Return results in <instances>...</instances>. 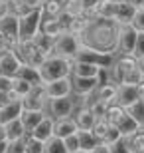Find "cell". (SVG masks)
<instances>
[{"label":"cell","instance_id":"cell-1","mask_svg":"<svg viewBox=\"0 0 144 153\" xmlns=\"http://www.w3.org/2000/svg\"><path fill=\"white\" fill-rule=\"evenodd\" d=\"M118 30H121V24L115 18H95L91 20L89 28L81 34V42L103 54L116 56Z\"/></svg>","mask_w":144,"mask_h":153},{"label":"cell","instance_id":"cell-2","mask_svg":"<svg viewBox=\"0 0 144 153\" xmlns=\"http://www.w3.org/2000/svg\"><path fill=\"white\" fill-rule=\"evenodd\" d=\"M73 66H75V58H63L57 54H51L39 66V74H42L44 84H50V82H56L61 78H71Z\"/></svg>","mask_w":144,"mask_h":153},{"label":"cell","instance_id":"cell-3","mask_svg":"<svg viewBox=\"0 0 144 153\" xmlns=\"http://www.w3.org/2000/svg\"><path fill=\"white\" fill-rule=\"evenodd\" d=\"M81 46V36L73 34L69 30H63L59 36H56V46H53V54L63 58H75L77 50Z\"/></svg>","mask_w":144,"mask_h":153},{"label":"cell","instance_id":"cell-4","mask_svg":"<svg viewBox=\"0 0 144 153\" xmlns=\"http://www.w3.org/2000/svg\"><path fill=\"white\" fill-rule=\"evenodd\" d=\"M42 18H44V10L42 8H34L28 14L20 16V38H34L39 32Z\"/></svg>","mask_w":144,"mask_h":153},{"label":"cell","instance_id":"cell-5","mask_svg":"<svg viewBox=\"0 0 144 153\" xmlns=\"http://www.w3.org/2000/svg\"><path fill=\"white\" fill-rule=\"evenodd\" d=\"M75 102L71 96L67 97H53L48 102V114L53 119H63V117H73L75 114Z\"/></svg>","mask_w":144,"mask_h":153},{"label":"cell","instance_id":"cell-6","mask_svg":"<svg viewBox=\"0 0 144 153\" xmlns=\"http://www.w3.org/2000/svg\"><path fill=\"white\" fill-rule=\"evenodd\" d=\"M48 102H50V96L45 91V84L34 85L28 96L22 97L24 109H36V111H45L48 109Z\"/></svg>","mask_w":144,"mask_h":153},{"label":"cell","instance_id":"cell-7","mask_svg":"<svg viewBox=\"0 0 144 153\" xmlns=\"http://www.w3.org/2000/svg\"><path fill=\"white\" fill-rule=\"evenodd\" d=\"M136 38H138V30L134 28L132 24H121L116 56H118V54H132L134 46H136Z\"/></svg>","mask_w":144,"mask_h":153},{"label":"cell","instance_id":"cell-8","mask_svg":"<svg viewBox=\"0 0 144 153\" xmlns=\"http://www.w3.org/2000/svg\"><path fill=\"white\" fill-rule=\"evenodd\" d=\"M20 66H22V60L14 50H0V76L16 78Z\"/></svg>","mask_w":144,"mask_h":153},{"label":"cell","instance_id":"cell-9","mask_svg":"<svg viewBox=\"0 0 144 153\" xmlns=\"http://www.w3.org/2000/svg\"><path fill=\"white\" fill-rule=\"evenodd\" d=\"M71 84H73V94H75V96L89 97L97 91L99 79L97 78H77V76H71Z\"/></svg>","mask_w":144,"mask_h":153},{"label":"cell","instance_id":"cell-10","mask_svg":"<svg viewBox=\"0 0 144 153\" xmlns=\"http://www.w3.org/2000/svg\"><path fill=\"white\" fill-rule=\"evenodd\" d=\"M45 91L50 100L53 97H67L73 94V84H71V78H61V79H56V82H50L45 84Z\"/></svg>","mask_w":144,"mask_h":153},{"label":"cell","instance_id":"cell-11","mask_svg":"<svg viewBox=\"0 0 144 153\" xmlns=\"http://www.w3.org/2000/svg\"><path fill=\"white\" fill-rule=\"evenodd\" d=\"M136 100H138V85H132V84H121L118 85V91H116V103L118 105H122V108L126 109Z\"/></svg>","mask_w":144,"mask_h":153},{"label":"cell","instance_id":"cell-12","mask_svg":"<svg viewBox=\"0 0 144 153\" xmlns=\"http://www.w3.org/2000/svg\"><path fill=\"white\" fill-rule=\"evenodd\" d=\"M0 32L4 34V38H10V36L20 38V16H16L14 12H8L6 16H2L0 18Z\"/></svg>","mask_w":144,"mask_h":153},{"label":"cell","instance_id":"cell-13","mask_svg":"<svg viewBox=\"0 0 144 153\" xmlns=\"http://www.w3.org/2000/svg\"><path fill=\"white\" fill-rule=\"evenodd\" d=\"M32 135L38 137V139H42V141H48V139H51V137L56 135V119L48 114V115H45V117L38 123V127L32 131Z\"/></svg>","mask_w":144,"mask_h":153},{"label":"cell","instance_id":"cell-14","mask_svg":"<svg viewBox=\"0 0 144 153\" xmlns=\"http://www.w3.org/2000/svg\"><path fill=\"white\" fill-rule=\"evenodd\" d=\"M24 114V103L22 100H18V102H10L8 105L4 108H0V123H10L14 119H18L20 115Z\"/></svg>","mask_w":144,"mask_h":153},{"label":"cell","instance_id":"cell-15","mask_svg":"<svg viewBox=\"0 0 144 153\" xmlns=\"http://www.w3.org/2000/svg\"><path fill=\"white\" fill-rule=\"evenodd\" d=\"M73 119H75V123H77V129H83V131H91L95 121H97V117H95V114L89 109V105L79 108L77 114L73 115Z\"/></svg>","mask_w":144,"mask_h":153},{"label":"cell","instance_id":"cell-16","mask_svg":"<svg viewBox=\"0 0 144 153\" xmlns=\"http://www.w3.org/2000/svg\"><path fill=\"white\" fill-rule=\"evenodd\" d=\"M103 66L99 64H91V62H79L75 60V66H73V74L71 76H77V78H97L101 72Z\"/></svg>","mask_w":144,"mask_h":153},{"label":"cell","instance_id":"cell-17","mask_svg":"<svg viewBox=\"0 0 144 153\" xmlns=\"http://www.w3.org/2000/svg\"><path fill=\"white\" fill-rule=\"evenodd\" d=\"M136 6H132L128 0H124V2H118L116 4V14H115V20L118 24H130L132 22L134 14H136Z\"/></svg>","mask_w":144,"mask_h":153},{"label":"cell","instance_id":"cell-18","mask_svg":"<svg viewBox=\"0 0 144 153\" xmlns=\"http://www.w3.org/2000/svg\"><path fill=\"white\" fill-rule=\"evenodd\" d=\"M16 78L26 79V82H30L32 85H42V84H44L42 74H39V68H34V66H30V64H24V62H22V66H20V70H18Z\"/></svg>","mask_w":144,"mask_h":153},{"label":"cell","instance_id":"cell-19","mask_svg":"<svg viewBox=\"0 0 144 153\" xmlns=\"http://www.w3.org/2000/svg\"><path fill=\"white\" fill-rule=\"evenodd\" d=\"M45 111H36V109H24V114L20 115V119H22L24 127H26V131L28 133H32L36 127H38V123L42 121V119L45 117Z\"/></svg>","mask_w":144,"mask_h":153},{"label":"cell","instance_id":"cell-20","mask_svg":"<svg viewBox=\"0 0 144 153\" xmlns=\"http://www.w3.org/2000/svg\"><path fill=\"white\" fill-rule=\"evenodd\" d=\"M116 127H118V131H121V135L122 137H130L132 133H136L138 131V121L132 117V115L128 114V111H124V115L121 117V121L116 123Z\"/></svg>","mask_w":144,"mask_h":153},{"label":"cell","instance_id":"cell-21","mask_svg":"<svg viewBox=\"0 0 144 153\" xmlns=\"http://www.w3.org/2000/svg\"><path fill=\"white\" fill-rule=\"evenodd\" d=\"M77 131V123L73 117H63V119H56V135L65 139V137L73 135Z\"/></svg>","mask_w":144,"mask_h":153},{"label":"cell","instance_id":"cell-22","mask_svg":"<svg viewBox=\"0 0 144 153\" xmlns=\"http://www.w3.org/2000/svg\"><path fill=\"white\" fill-rule=\"evenodd\" d=\"M34 44H36V48H38L42 54H45V56H51L53 54V46H56V38H51V36L44 34V32H38V34L34 36Z\"/></svg>","mask_w":144,"mask_h":153},{"label":"cell","instance_id":"cell-23","mask_svg":"<svg viewBox=\"0 0 144 153\" xmlns=\"http://www.w3.org/2000/svg\"><path fill=\"white\" fill-rule=\"evenodd\" d=\"M63 30H65V28L61 26L59 18H48V16L42 18V26H39V32H44V34L51 36V38H56V36H59Z\"/></svg>","mask_w":144,"mask_h":153},{"label":"cell","instance_id":"cell-24","mask_svg":"<svg viewBox=\"0 0 144 153\" xmlns=\"http://www.w3.org/2000/svg\"><path fill=\"white\" fill-rule=\"evenodd\" d=\"M116 91H118V85L115 84H103L97 88V91H95V96L99 97V100H105V102L109 103H116Z\"/></svg>","mask_w":144,"mask_h":153},{"label":"cell","instance_id":"cell-25","mask_svg":"<svg viewBox=\"0 0 144 153\" xmlns=\"http://www.w3.org/2000/svg\"><path fill=\"white\" fill-rule=\"evenodd\" d=\"M6 131H8V141L22 139V137L28 135V131H26V127H24V123H22L20 117L14 119V121H10V123H6Z\"/></svg>","mask_w":144,"mask_h":153},{"label":"cell","instance_id":"cell-26","mask_svg":"<svg viewBox=\"0 0 144 153\" xmlns=\"http://www.w3.org/2000/svg\"><path fill=\"white\" fill-rule=\"evenodd\" d=\"M115 62L118 64V68L124 72V76H126L128 72H132L134 68H138V58L134 56V54H118V56L115 58Z\"/></svg>","mask_w":144,"mask_h":153},{"label":"cell","instance_id":"cell-27","mask_svg":"<svg viewBox=\"0 0 144 153\" xmlns=\"http://www.w3.org/2000/svg\"><path fill=\"white\" fill-rule=\"evenodd\" d=\"M95 14H97V18H115L116 2H113V0H101L99 4L95 6Z\"/></svg>","mask_w":144,"mask_h":153},{"label":"cell","instance_id":"cell-28","mask_svg":"<svg viewBox=\"0 0 144 153\" xmlns=\"http://www.w3.org/2000/svg\"><path fill=\"white\" fill-rule=\"evenodd\" d=\"M77 137H79V145H81V149H85V151H93V147H97V143H99V139L93 135V131L77 129Z\"/></svg>","mask_w":144,"mask_h":153},{"label":"cell","instance_id":"cell-29","mask_svg":"<svg viewBox=\"0 0 144 153\" xmlns=\"http://www.w3.org/2000/svg\"><path fill=\"white\" fill-rule=\"evenodd\" d=\"M89 24H91V20H89L85 14H81V16H73V20L69 22L67 30H69V32H73V34H77V36H81L85 30L89 28Z\"/></svg>","mask_w":144,"mask_h":153},{"label":"cell","instance_id":"cell-30","mask_svg":"<svg viewBox=\"0 0 144 153\" xmlns=\"http://www.w3.org/2000/svg\"><path fill=\"white\" fill-rule=\"evenodd\" d=\"M24 153H45V141L38 139V137H34L32 133L26 135V149Z\"/></svg>","mask_w":144,"mask_h":153},{"label":"cell","instance_id":"cell-31","mask_svg":"<svg viewBox=\"0 0 144 153\" xmlns=\"http://www.w3.org/2000/svg\"><path fill=\"white\" fill-rule=\"evenodd\" d=\"M42 10H44V16L57 18L61 12H63V4H61L59 0H45L44 6H42Z\"/></svg>","mask_w":144,"mask_h":153},{"label":"cell","instance_id":"cell-32","mask_svg":"<svg viewBox=\"0 0 144 153\" xmlns=\"http://www.w3.org/2000/svg\"><path fill=\"white\" fill-rule=\"evenodd\" d=\"M124 111H126V109L122 108V105H118V103H111L109 109H107V114H105V119L111 125H116L118 121H121V117L124 115Z\"/></svg>","mask_w":144,"mask_h":153},{"label":"cell","instance_id":"cell-33","mask_svg":"<svg viewBox=\"0 0 144 153\" xmlns=\"http://www.w3.org/2000/svg\"><path fill=\"white\" fill-rule=\"evenodd\" d=\"M45 153H69L65 147V141L61 139V137L53 135L51 139L45 141Z\"/></svg>","mask_w":144,"mask_h":153},{"label":"cell","instance_id":"cell-34","mask_svg":"<svg viewBox=\"0 0 144 153\" xmlns=\"http://www.w3.org/2000/svg\"><path fill=\"white\" fill-rule=\"evenodd\" d=\"M87 105H89V109L95 114V117H105V114H107V109H109L111 103L105 102V100H99V97L95 96V100H91Z\"/></svg>","mask_w":144,"mask_h":153},{"label":"cell","instance_id":"cell-35","mask_svg":"<svg viewBox=\"0 0 144 153\" xmlns=\"http://www.w3.org/2000/svg\"><path fill=\"white\" fill-rule=\"evenodd\" d=\"M32 88L34 85L30 84V82H26V79H22V78H14V82H12V90L16 91L20 97H26L32 91Z\"/></svg>","mask_w":144,"mask_h":153},{"label":"cell","instance_id":"cell-36","mask_svg":"<svg viewBox=\"0 0 144 153\" xmlns=\"http://www.w3.org/2000/svg\"><path fill=\"white\" fill-rule=\"evenodd\" d=\"M126 111L138 121V125H144V102L142 100H136L130 108H126Z\"/></svg>","mask_w":144,"mask_h":153},{"label":"cell","instance_id":"cell-37","mask_svg":"<svg viewBox=\"0 0 144 153\" xmlns=\"http://www.w3.org/2000/svg\"><path fill=\"white\" fill-rule=\"evenodd\" d=\"M109 82L115 84V85L124 84V72L118 68V64H116V62H113L111 68H109Z\"/></svg>","mask_w":144,"mask_h":153},{"label":"cell","instance_id":"cell-38","mask_svg":"<svg viewBox=\"0 0 144 153\" xmlns=\"http://www.w3.org/2000/svg\"><path fill=\"white\" fill-rule=\"evenodd\" d=\"M109 127H111V123H109L105 117H97V121H95V125H93V129H91V131H93V135L101 141V139L105 137V133L109 131Z\"/></svg>","mask_w":144,"mask_h":153},{"label":"cell","instance_id":"cell-39","mask_svg":"<svg viewBox=\"0 0 144 153\" xmlns=\"http://www.w3.org/2000/svg\"><path fill=\"white\" fill-rule=\"evenodd\" d=\"M63 10H65L67 14H71V16H81V14H85V6H83V2H79V0H67L65 6H63Z\"/></svg>","mask_w":144,"mask_h":153},{"label":"cell","instance_id":"cell-40","mask_svg":"<svg viewBox=\"0 0 144 153\" xmlns=\"http://www.w3.org/2000/svg\"><path fill=\"white\" fill-rule=\"evenodd\" d=\"M121 137L122 135H121V131H118V127H116V125H111V127H109V131L105 133V137L101 139V143H105V145H113V143L118 141Z\"/></svg>","mask_w":144,"mask_h":153},{"label":"cell","instance_id":"cell-41","mask_svg":"<svg viewBox=\"0 0 144 153\" xmlns=\"http://www.w3.org/2000/svg\"><path fill=\"white\" fill-rule=\"evenodd\" d=\"M144 82V74L140 72V68H134L132 72H128L124 76V84H132V85H138Z\"/></svg>","mask_w":144,"mask_h":153},{"label":"cell","instance_id":"cell-42","mask_svg":"<svg viewBox=\"0 0 144 153\" xmlns=\"http://www.w3.org/2000/svg\"><path fill=\"white\" fill-rule=\"evenodd\" d=\"M111 147V153H132V149H130V145H128L126 137H121L118 141H115L113 145H109Z\"/></svg>","mask_w":144,"mask_h":153},{"label":"cell","instance_id":"cell-43","mask_svg":"<svg viewBox=\"0 0 144 153\" xmlns=\"http://www.w3.org/2000/svg\"><path fill=\"white\" fill-rule=\"evenodd\" d=\"M63 141H65V147H67V151H69V153H75V151H79V149H81V145H79V137H77V131H75L73 135L65 137Z\"/></svg>","mask_w":144,"mask_h":153},{"label":"cell","instance_id":"cell-44","mask_svg":"<svg viewBox=\"0 0 144 153\" xmlns=\"http://www.w3.org/2000/svg\"><path fill=\"white\" fill-rule=\"evenodd\" d=\"M24 149H26V137L8 141V153H24Z\"/></svg>","mask_w":144,"mask_h":153},{"label":"cell","instance_id":"cell-45","mask_svg":"<svg viewBox=\"0 0 144 153\" xmlns=\"http://www.w3.org/2000/svg\"><path fill=\"white\" fill-rule=\"evenodd\" d=\"M130 24H132L138 32H144V8H138V10H136V14H134Z\"/></svg>","mask_w":144,"mask_h":153},{"label":"cell","instance_id":"cell-46","mask_svg":"<svg viewBox=\"0 0 144 153\" xmlns=\"http://www.w3.org/2000/svg\"><path fill=\"white\" fill-rule=\"evenodd\" d=\"M136 58L144 56V32H138V38H136V46H134V52H132Z\"/></svg>","mask_w":144,"mask_h":153},{"label":"cell","instance_id":"cell-47","mask_svg":"<svg viewBox=\"0 0 144 153\" xmlns=\"http://www.w3.org/2000/svg\"><path fill=\"white\" fill-rule=\"evenodd\" d=\"M12 82H14V78L0 76V90H2V91H10L12 90Z\"/></svg>","mask_w":144,"mask_h":153},{"label":"cell","instance_id":"cell-48","mask_svg":"<svg viewBox=\"0 0 144 153\" xmlns=\"http://www.w3.org/2000/svg\"><path fill=\"white\" fill-rule=\"evenodd\" d=\"M91 153H111V147L99 141V143H97V147H93V151H91Z\"/></svg>","mask_w":144,"mask_h":153},{"label":"cell","instance_id":"cell-49","mask_svg":"<svg viewBox=\"0 0 144 153\" xmlns=\"http://www.w3.org/2000/svg\"><path fill=\"white\" fill-rule=\"evenodd\" d=\"M12 100H10V96H8V91H2L0 90V108H4V105H8Z\"/></svg>","mask_w":144,"mask_h":153},{"label":"cell","instance_id":"cell-50","mask_svg":"<svg viewBox=\"0 0 144 153\" xmlns=\"http://www.w3.org/2000/svg\"><path fill=\"white\" fill-rule=\"evenodd\" d=\"M8 12H10V4H8V2H2V0H0V18L6 16Z\"/></svg>","mask_w":144,"mask_h":153},{"label":"cell","instance_id":"cell-51","mask_svg":"<svg viewBox=\"0 0 144 153\" xmlns=\"http://www.w3.org/2000/svg\"><path fill=\"white\" fill-rule=\"evenodd\" d=\"M83 2V6H85V10H91V8H95V6L99 4L101 0H81Z\"/></svg>","mask_w":144,"mask_h":153},{"label":"cell","instance_id":"cell-52","mask_svg":"<svg viewBox=\"0 0 144 153\" xmlns=\"http://www.w3.org/2000/svg\"><path fill=\"white\" fill-rule=\"evenodd\" d=\"M0 141H8V131L4 123H0Z\"/></svg>","mask_w":144,"mask_h":153},{"label":"cell","instance_id":"cell-53","mask_svg":"<svg viewBox=\"0 0 144 153\" xmlns=\"http://www.w3.org/2000/svg\"><path fill=\"white\" fill-rule=\"evenodd\" d=\"M138 100H142V102H144V82H142V84H138Z\"/></svg>","mask_w":144,"mask_h":153},{"label":"cell","instance_id":"cell-54","mask_svg":"<svg viewBox=\"0 0 144 153\" xmlns=\"http://www.w3.org/2000/svg\"><path fill=\"white\" fill-rule=\"evenodd\" d=\"M0 153H8V141H0Z\"/></svg>","mask_w":144,"mask_h":153},{"label":"cell","instance_id":"cell-55","mask_svg":"<svg viewBox=\"0 0 144 153\" xmlns=\"http://www.w3.org/2000/svg\"><path fill=\"white\" fill-rule=\"evenodd\" d=\"M132 6H136V8H142V4H144V0H128Z\"/></svg>","mask_w":144,"mask_h":153},{"label":"cell","instance_id":"cell-56","mask_svg":"<svg viewBox=\"0 0 144 153\" xmlns=\"http://www.w3.org/2000/svg\"><path fill=\"white\" fill-rule=\"evenodd\" d=\"M138 68H140V72L144 74V56H140V58H138Z\"/></svg>","mask_w":144,"mask_h":153},{"label":"cell","instance_id":"cell-57","mask_svg":"<svg viewBox=\"0 0 144 153\" xmlns=\"http://www.w3.org/2000/svg\"><path fill=\"white\" fill-rule=\"evenodd\" d=\"M4 34H2V32H0V50H2V48H4Z\"/></svg>","mask_w":144,"mask_h":153},{"label":"cell","instance_id":"cell-58","mask_svg":"<svg viewBox=\"0 0 144 153\" xmlns=\"http://www.w3.org/2000/svg\"><path fill=\"white\" fill-rule=\"evenodd\" d=\"M75 153H91V151H85V149H79V151H75Z\"/></svg>","mask_w":144,"mask_h":153},{"label":"cell","instance_id":"cell-59","mask_svg":"<svg viewBox=\"0 0 144 153\" xmlns=\"http://www.w3.org/2000/svg\"><path fill=\"white\" fill-rule=\"evenodd\" d=\"M113 2H116V4H118V2H124V0H113Z\"/></svg>","mask_w":144,"mask_h":153},{"label":"cell","instance_id":"cell-60","mask_svg":"<svg viewBox=\"0 0 144 153\" xmlns=\"http://www.w3.org/2000/svg\"><path fill=\"white\" fill-rule=\"evenodd\" d=\"M2 2H8V4H10V2H12V0H2Z\"/></svg>","mask_w":144,"mask_h":153},{"label":"cell","instance_id":"cell-61","mask_svg":"<svg viewBox=\"0 0 144 153\" xmlns=\"http://www.w3.org/2000/svg\"><path fill=\"white\" fill-rule=\"evenodd\" d=\"M142 8H144V4H142Z\"/></svg>","mask_w":144,"mask_h":153},{"label":"cell","instance_id":"cell-62","mask_svg":"<svg viewBox=\"0 0 144 153\" xmlns=\"http://www.w3.org/2000/svg\"><path fill=\"white\" fill-rule=\"evenodd\" d=\"M79 2H81V0H79Z\"/></svg>","mask_w":144,"mask_h":153},{"label":"cell","instance_id":"cell-63","mask_svg":"<svg viewBox=\"0 0 144 153\" xmlns=\"http://www.w3.org/2000/svg\"><path fill=\"white\" fill-rule=\"evenodd\" d=\"M44 2H45V0H44Z\"/></svg>","mask_w":144,"mask_h":153}]
</instances>
